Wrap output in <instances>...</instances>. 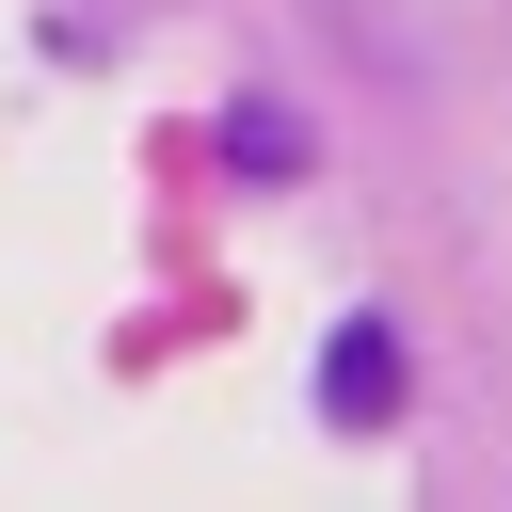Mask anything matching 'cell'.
Returning a JSON list of instances; mask_svg holds the SVG:
<instances>
[{
	"label": "cell",
	"instance_id": "cell-1",
	"mask_svg": "<svg viewBox=\"0 0 512 512\" xmlns=\"http://www.w3.org/2000/svg\"><path fill=\"white\" fill-rule=\"evenodd\" d=\"M320 416H336V432H384V416H400V336H384V320H336V336H320Z\"/></svg>",
	"mask_w": 512,
	"mask_h": 512
},
{
	"label": "cell",
	"instance_id": "cell-2",
	"mask_svg": "<svg viewBox=\"0 0 512 512\" xmlns=\"http://www.w3.org/2000/svg\"><path fill=\"white\" fill-rule=\"evenodd\" d=\"M224 160H240V176H304V128H288V112H224Z\"/></svg>",
	"mask_w": 512,
	"mask_h": 512
}]
</instances>
